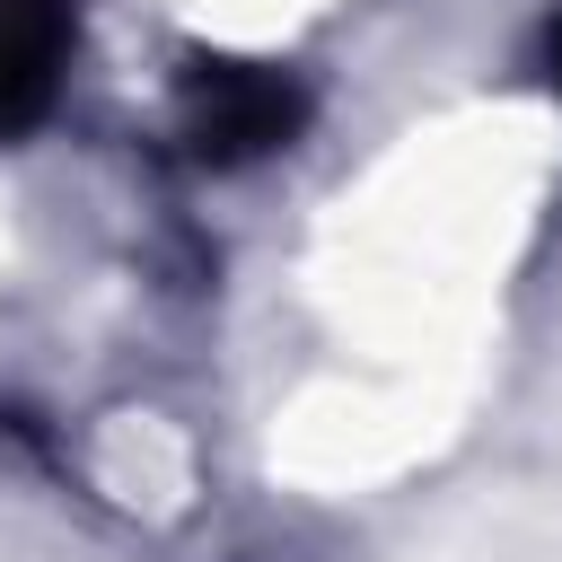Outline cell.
Returning <instances> with one entry per match:
<instances>
[{
  "mask_svg": "<svg viewBox=\"0 0 562 562\" xmlns=\"http://www.w3.org/2000/svg\"><path fill=\"white\" fill-rule=\"evenodd\" d=\"M61 53H70V9L61 0H0V132L35 123L53 105Z\"/></svg>",
  "mask_w": 562,
  "mask_h": 562,
  "instance_id": "obj_2",
  "label": "cell"
},
{
  "mask_svg": "<svg viewBox=\"0 0 562 562\" xmlns=\"http://www.w3.org/2000/svg\"><path fill=\"white\" fill-rule=\"evenodd\" d=\"M544 53H553V88H562V18H553V44Z\"/></svg>",
  "mask_w": 562,
  "mask_h": 562,
  "instance_id": "obj_3",
  "label": "cell"
},
{
  "mask_svg": "<svg viewBox=\"0 0 562 562\" xmlns=\"http://www.w3.org/2000/svg\"><path fill=\"white\" fill-rule=\"evenodd\" d=\"M299 88L290 79H272V70H246V61H228V70H211V79H193V149L202 158H255V149H281L290 132H299Z\"/></svg>",
  "mask_w": 562,
  "mask_h": 562,
  "instance_id": "obj_1",
  "label": "cell"
}]
</instances>
